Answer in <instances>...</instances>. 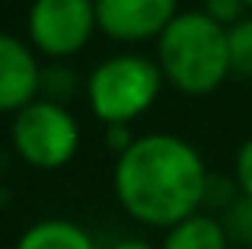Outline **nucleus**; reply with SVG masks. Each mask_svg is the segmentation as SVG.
I'll list each match as a JSON object with an SVG mask.
<instances>
[{
  "label": "nucleus",
  "instance_id": "obj_1",
  "mask_svg": "<svg viewBox=\"0 0 252 249\" xmlns=\"http://www.w3.org/2000/svg\"><path fill=\"white\" fill-rule=\"evenodd\" d=\"M208 182L211 173L201 154L169 131L134 137V144L115 156L112 169V188L122 211L154 230H169L204 211Z\"/></svg>",
  "mask_w": 252,
  "mask_h": 249
},
{
  "label": "nucleus",
  "instance_id": "obj_2",
  "mask_svg": "<svg viewBox=\"0 0 252 249\" xmlns=\"http://www.w3.org/2000/svg\"><path fill=\"white\" fill-rule=\"evenodd\" d=\"M157 67L172 90L185 96H208L227 83L230 42L227 29L204 10H185L157 38Z\"/></svg>",
  "mask_w": 252,
  "mask_h": 249
},
{
  "label": "nucleus",
  "instance_id": "obj_3",
  "mask_svg": "<svg viewBox=\"0 0 252 249\" xmlns=\"http://www.w3.org/2000/svg\"><path fill=\"white\" fill-rule=\"evenodd\" d=\"M163 83L154 58L115 55L86 77V102L102 124H131L160 99Z\"/></svg>",
  "mask_w": 252,
  "mask_h": 249
},
{
  "label": "nucleus",
  "instance_id": "obj_4",
  "mask_svg": "<svg viewBox=\"0 0 252 249\" xmlns=\"http://www.w3.org/2000/svg\"><path fill=\"white\" fill-rule=\"evenodd\" d=\"M10 141L16 156L32 169H64L80 150V124L61 102L38 96L35 102L13 115Z\"/></svg>",
  "mask_w": 252,
  "mask_h": 249
},
{
  "label": "nucleus",
  "instance_id": "obj_5",
  "mask_svg": "<svg viewBox=\"0 0 252 249\" xmlns=\"http://www.w3.org/2000/svg\"><path fill=\"white\" fill-rule=\"evenodd\" d=\"M96 29V0H32L26 16L29 45L55 61L80 55Z\"/></svg>",
  "mask_w": 252,
  "mask_h": 249
},
{
  "label": "nucleus",
  "instance_id": "obj_6",
  "mask_svg": "<svg viewBox=\"0 0 252 249\" xmlns=\"http://www.w3.org/2000/svg\"><path fill=\"white\" fill-rule=\"evenodd\" d=\"M176 16V0H96L99 32L115 42L160 38Z\"/></svg>",
  "mask_w": 252,
  "mask_h": 249
},
{
  "label": "nucleus",
  "instance_id": "obj_7",
  "mask_svg": "<svg viewBox=\"0 0 252 249\" xmlns=\"http://www.w3.org/2000/svg\"><path fill=\"white\" fill-rule=\"evenodd\" d=\"M42 96V64L23 38L0 32V112H23Z\"/></svg>",
  "mask_w": 252,
  "mask_h": 249
},
{
  "label": "nucleus",
  "instance_id": "obj_8",
  "mask_svg": "<svg viewBox=\"0 0 252 249\" xmlns=\"http://www.w3.org/2000/svg\"><path fill=\"white\" fill-rule=\"evenodd\" d=\"M160 249H233V240L217 214L198 211L182 224L163 230Z\"/></svg>",
  "mask_w": 252,
  "mask_h": 249
},
{
  "label": "nucleus",
  "instance_id": "obj_9",
  "mask_svg": "<svg viewBox=\"0 0 252 249\" xmlns=\"http://www.w3.org/2000/svg\"><path fill=\"white\" fill-rule=\"evenodd\" d=\"M13 249H99L93 233L67 218H42L19 233Z\"/></svg>",
  "mask_w": 252,
  "mask_h": 249
},
{
  "label": "nucleus",
  "instance_id": "obj_10",
  "mask_svg": "<svg viewBox=\"0 0 252 249\" xmlns=\"http://www.w3.org/2000/svg\"><path fill=\"white\" fill-rule=\"evenodd\" d=\"M230 42V70L243 80H252V16H243L227 29Z\"/></svg>",
  "mask_w": 252,
  "mask_h": 249
},
{
  "label": "nucleus",
  "instance_id": "obj_11",
  "mask_svg": "<svg viewBox=\"0 0 252 249\" xmlns=\"http://www.w3.org/2000/svg\"><path fill=\"white\" fill-rule=\"evenodd\" d=\"M74 93H77V74L70 67H64L61 61H55L51 67H42V99L64 106Z\"/></svg>",
  "mask_w": 252,
  "mask_h": 249
},
{
  "label": "nucleus",
  "instance_id": "obj_12",
  "mask_svg": "<svg viewBox=\"0 0 252 249\" xmlns=\"http://www.w3.org/2000/svg\"><path fill=\"white\" fill-rule=\"evenodd\" d=\"M249 6L243 3V0H204V13H208L214 23H220L223 29H230V26H236L243 16H246Z\"/></svg>",
  "mask_w": 252,
  "mask_h": 249
},
{
  "label": "nucleus",
  "instance_id": "obj_13",
  "mask_svg": "<svg viewBox=\"0 0 252 249\" xmlns=\"http://www.w3.org/2000/svg\"><path fill=\"white\" fill-rule=\"evenodd\" d=\"M233 179H236V186H240V195L252 201V134L240 144V150H236Z\"/></svg>",
  "mask_w": 252,
  "mask_h": 249
},
{
  "label": "nucleus",
  "instance_id": "obj_14",
  "mask_svg": "<svg viewBox=\"0 0 252 249\" xmlns=\"http://www.w3.org/2000/svg\"><path fill=\"white\" fill-rule=\"evenodd\" d=\"M105 144L115 150V156H122L125 150L134 144V134H131V124H105Z\"/></svg>",
  "mask_w": 252,
  "mask_h": 249
},
{
  "label": "nucleus",
  "instance_id": "obj_15",
  "mask_svg": "<svg viewBox=\"0 0 252 249\" xmlns=\"http://www.w3.org/2000/svg\"><path fill=\"white\" fill-rule=\"evenodd\" d=\"M105 249H160V246L147 243V240H137V237H125V240H115V243H109Z\"/></svg>",
  "mask_w": 252,
  "mask_h": 249
},
{
  "label": "nucleus",
  "instance_id": "obj_16",
  "mask_svg": "<svg viewBox=\"0 0 252 249\" xmlns=\"http://www.w3.org/2000/svg\"><path fill=\"white\" fill-rule=\"evenodd\" d=\"M243 3H246V6H249V10H252V0H243Z\"/></svg>",
  "mask_w": 252,
  "mask_h": 249
},
{
  "label": "nucleus",
  "instance_id": "obj_17",
  "mask_svg": "<svg viewBox=\"0 0 252 249\" xmlns=\"http://www.w3.org/2000/svg\"><path fill=\"white\" fill-rule=\"evenodd\" d=\"M246 249H252V240H249V246H246Z\"/></svg>",
  "mask_w": 252,
  "mask_h": 249
}]
</instances>
